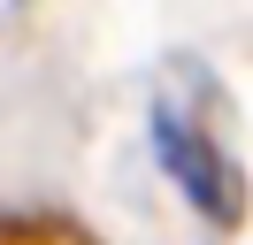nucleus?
Returning <instances> with one entry per match:
<instances>
[{
  "label": "nucleus",
  "instance_id": "nucleus-1",
  "mask_svg": "<svg viewBox=\"0 0 253 245\" xmlns=\"http://www.w3.org/2000/svg\"><path fill=\"white\" fill-rule=\"evenodd\" d=\"M161 153H169V168H176V184H184L192 199H200L215 222H230L238 214V192H230V168H222V153L207 146L192 122H176V115H161Z\"/></svg>",
  "mask_w": 253,
  "mask_h": 245
}]
</instances>
